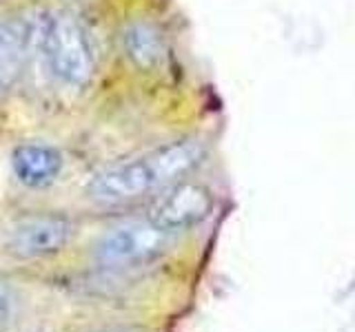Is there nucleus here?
Here are the masks:
<instances>
[{
	"mask_svg": "<svg viewBox=\"0 0 355 332\" xmlns=\"http://www.w3.org/2000/svg\"><path fill=\"white\" fill-rule=\"evenodd\" d=\"M211 208H214V197L205 186L182 182L155 199L147 219L166 232H175L202 221Z\"/></svg>",
	"mask_w": 355,
	"mask_h": 332,
	"instance_id": "39448f33",
	"label": "nucleus"
},
{
	"mask_svg": "<svg viewBox=\"0 0 355 332\" xmlns=\"http://www.w3.org/2000/svg\"><path fill=\"white\" fill-rule=\"evenodd\" d=\"M9 84H11L9 75H7V73H5L3 69H0V93H3V91H5V89H7Z\"/></svg>",
	"mask_w": 355,
	"mask_h": 332,
	"instance_id": "9d476101",
	"label": "nucleus"
},
{
	"mask_svg": "<svg viewBox=\"0 0 355 332\" xmlns=\"http://www.w3.org/2000/svg\"><path fill=\"white\" fill-rule=\"evenodd\" d=\"M125 51L129 58L142 69H151V66L160 64L164 55V44L160 33L155 31L149 22H133L125 29Z\"/></svg>",
	"mask_w": 355,
	"mask_h": 332,
	"instance_id": "6e6552de",
	"label": "nucleus"
},
{
	"mask_svg": "<svg viewBox=\"0 0 355 332\" xmlns=\"http://www.w3.org/2000/svg\"><path fill=\"white\" fill-rule=\"evenodd\" d=\"M11 171L27 188H44L53 184L62 171V155L55 147L42 142H25L11 153Z\"/></svg>",
	"mask_w": 355,
	"mask_h": 332,
	"instance_id": "0eeeda50",
	"label": "nucleus"
},
{
	"mask_svg": "<svg viewBox=\"0 0 355 332\" xmlns=\"http://www.w3.org/2000/svg\"><path fill=\"white\" fill-rule=\"evenodd\" d=\"M40 53L51 77L64 86H83L92 80L96 53L89 31L71 14H49Z\"/></svg>",
	"mask_w": 355,
	"mask_h": 332,
	"instance_id": "f03ea898",
	"label": "nucleus"
},
{
	"mask_svg": "<svg viewBox=\"0 0 355 332\" xmlns=\"http://www.w3.org/2000/svg\"><path fill=\"white\" fill-rule=\"evenodd\" d=\"M205 147L198 140H180L129 162L98 173L89 184V197L103 204H122L147 195L187 175L202 160Z\"/></svg>",
	"mask_w": 355,
	"mask_h": 332,
	"instance_id": "f257e3e1",
	"label": "nucleus"
},
{
	"mask_svg": "<svg viewBox=\"0 0 355 332\" xmlns=\"http://www.w3.org/2000/svg\"><path fill=\"white\" fill-rule=\"evenodd\" d=\"M107 332H136V330H107Z\"/></svg>",
	"mask_w": 355,
	"mask_h": 332,
	"instance_id": "9b49d317",
	"label": "nucleus"
},
{
	"mask_svg": "<svg viewBox=\"0 0 355 332\" xmlns=\"http://www.w3.org/2000/svg\"><path fill=\"white\" fill-rule=\"evenodd\" d=\"M76 226L62 215L27 217L9 230L7 248L16 257H47L60 252L71 241Z\"/></svg>",
	"mask_w": 355,
	"mask_h": 332,
	"instance_id": "20e7f679",
	"label": "nucleus"
},
{
	"mask_svg": "<svg viewBox=\"0 0 355 332\" xmlns=\"http://www.w3.org/2000/svg\"><path fill=\"white\" fill-rule=\"evenodd\" d=\"M171 232L158 228L153 221H127L111 228L98 241L96 257L105 266H140L166 250Z\"/></svg>",
	"mask_w": 355,
	"mask_h": 332,
	"instance_id": "7ed1b4c3",
	"label": "nucleus"
},
{
	"mask_svg": "<svg viewBox=\"0 0 355 332\" xmlns=\"http://www.w3.org/2000/svg\"><path fill=\"white\" fill-rule=\"evenodd\" d=\"M9 317H11V295L7 290V286L0 282V330L7 326Z\"/></svg>",
	"mask_w": 355,
	"mask_h": 332,
	"instance_id": "1a4fd4ad",
	"label": "nucleus"
},
{
	"mask_svg": "<svg viewBox=\"0 0 355 332\" xmlns=\"http://www.w3.org/2000/svg\"><path fill=\"white\" fill-rule=\"evenodd\" d=\"M49 14H25L0 20V69L14 80L33 51H40Z\"/></svg>",
	"mask_w": 355,
	"mask_h": 332,
	"instance_id": "423d86ee",
	"label": "nucleus"
}]
</instances>
